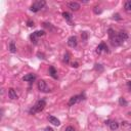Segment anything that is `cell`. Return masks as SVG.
I'll return each mask as SVG.
<instances>
[{
  "mask_svg": "<svg viewBox=\"0 0 131 131\" xmlns=\"http://www.w3.org/2000/svg\"><path fill=\"white\" fill-rule=\"evenodd\" d=\"M109 36H110V39L112 41V43L114 45H121L124 41L127 40L128 38V34L124 31H121L119 33H116L113 29H110L109 30Z\"/></svg>",
  "mask_w": 131,
  "mask_h": 131,
  "instance_id": "obj_1",
  "label": "cell"
},
{
  "mask_svg": "<svg viewBox=\"0 0 131 131\" xmlns=\"http://www.w3.org/2000/svg\"><path fill=\"white\" fill-rule=\"evenodd\" d=\"M45 107H46V102L44 100H40V101H38L35 104L34 107L31 108V110L29 111V113L32 114V115H34L36 113H40V112H42L45 109Z\"/></svg>",
  "mask_w": 131,
  "mask_h": 131,
  "instance_id": "obj_2",
  "label": "cell"
},
{
  "mask_svg": "<svg viewBox=\"0 0 131 131\" xmlns=\"http://www.w3.org/2000/svg\"><path fill=\"white\" fill-rule=\"evenodd\" d=\"M45 4H46V2L44 1V0H40V1H36V2H34L32 5H31V7H30V10L31 11H33V12H38L39 10H41L44 6H45Z\"/></svg>",
  "mask_w": 131,
  "mask_h": 131,
  "instance_id": "obj_3",
  "label": "cell"
},
{
  "mask_svg": "<svg viewBox=\"0 0 131 131\" xmlns=\"http://www.w3.org/2000/svg\"><path fill=\"white\" fill-rule=\"evenodd\" d=\"M84 100H85L84 93L79 94V95H74V96H72V97L70 98V101H69V103H68V106H69V107H72V106L76 105L77 103H80V102L84 101Z\"/></svg>",
  "mask_w": 131,
  "mask_h": 131,
  "instance_id": "obj_4",
  "label": "cell"
},
{
  "mask_svg": "<svg viewBox=\"0 0 131 131\" xmlns=\"http://www.w3.org/2000/svg\"><path fill=\"white\" fill-rule=\"evenodd\" d=\"M37 87H38V90H39V91L44 92V93H47V92L50 91V89H49V87L47 86L46 82H45L44 80H40V81L38 82Z\"/></svg>",
  "mask_w": 131,
  "mask_h": 131,
  "instance_id": "obj_5",
  "label": "cell"
},
{
  "mask_svg": "<svg viewBox=\"0 0 131 131\" xmlns=\"http://www.w3.org/2000/svg\"><path fill=\"white\" fill-rule=\"evenodd\" d=\"M44 35H45V32L44 31H36V32L33 33V34H31L30 39H31V41L34 43V44H37V38L41 37V36H44Z\"/></svg>",
  "mask_w": 131,
  "mask_h": 131,
  "instance_id": "obj_6",
  "label": "cell"
},
{
  "mask_svg": "<svg viewBox=\"0 0 131 131\" xmlns=\"http://www.w3.org/2000/svg\"><path fill=\"white\" fill-rule=\"evenodd\" d=\"M103 51H105V52H108L109 50H108V46H107V44L105 43V42H102L100 45L97 46V48H96V52L100 54V53H102Z\"/></svg>",
  "mask_w": 131,
  "mask_h": 131,
  "instance_id": "obj_7",
  "label": "cell"
},
{
  "mask_svg": "<svg viewBox=\"0 0 131 131\" xmlns=\"http://www.w3.org/2000/svg\"><path fill=\"white\" fill-rule=\"evenodd\" d=\"M77 44H78V41H77V37L76 36H71L68 39V45L70 47L75 48V47H77Z\"/></svg>",
  "mask_w": 131,
  "mask_h": 131,
  "instance_id": "obj_8",
  "label": "cell"
},
{
  "mask_svg": "<svg viewBox=\"0 0 131 131\" xmlns=\"http://www.w3.org/2000/svg\"><path fill=\"white\" fill-rule=\"evenodd\" d=\"M47 119H48L49 123H51V124L54 125V126H59V125H60V121H59L56 117H54V116H51V115H49V116L47 117Z\"/></svg>",
  "mask_w": 131,
  "mask_h": 131,
  "instance_id": "obj_9",
  "label": "cell"
},
{
  "mask_svg": "<svg viewBox=\"0 0 131 131\" xmlns=\"http://www.w3.org/2000/svg\"><path fill=\"white\" fill-rule=\"evenodd\" d=\"M68 7L73 10V11H77L80 9V4L78 2H75V1H72V2H69L68 3Z\"/></svg>",
  "mask_w": 131,
  "mask_h": 131,
  "instance_id": "obj_10",
  "label": "cell"
},
{
  "mask_svg": "<svg viewBox=\"0 0 131 131\" xmlns=\"http://www.w3.org/2000/svg\"><path fill=\"white\" fill-rule=\"evenodd\" d=\"M8 96H9V98H11V100H18V98H19V95L16 94V91L13 88H9Z\"/></svg>",
  "mask_w": 131,
  "mask_h": 131,
  "instance_id": "obj_11",
  "label": "cell"
},
{
  "mask_svg": "<svg viewBox=\"0 0 131 131\" xmlns=\"http://www.w3.org/2000/svg\"><path fill=\"white\" fill-rule=\"evenodd\" d=\"M35 79H36V76L34 74H28L23 77V81H26V82H33L35 81Z\"/></svg>",
  "mask_w": 131,
  "mask_h": 131,
  "instance_id": "obj_12",
  "label": "cell"
},
{
  "mask_svg": "<svg viewBox=\"0 0 131 131\" xmlns=\"http://www.w3.org/2000/svg\"><path fill=\"white\" fill-rule=\"evenodd\" d=\"M62 16H63L64 20L67 21L70 25H72V14H71V13H69V12H67V11L62 12Z\"/></svg>",
  "mask_w": 131,
  "mask_h": 131,
  "instance_id": "obj_13",
  "label": "cell"
},
{
  "mask_svg": "<svg viewBox=\"0 0 131 131\" xmlns=\"http://www.w3.org/2000/svg\"><path fill=\"white\" fill-rule=\"evenodd\" d=\"M109 125H110V128H111V130H113V131L117 130V129L119 128V123H118L117 121H111Z\"/></svg>",
  "mask_w": 131,
  "mask_h": 131,
  "instance_id": "obj_14",
  "label": "cell"
},
{
  "mask_svg": "<svg viewBox=\"0 0 131 131\" xmlns=\"http://www.w3.org/2000/svg\"><path fill=\"white\" fill-rule=\"evenodd\" d=\"M49 75H50L53 79H57V72L54 69V67H50V68H49Z\"/></svg>",
  "mask_w": 131,
  "mask_h": 131,
  "instance_id": "obj_15",
  "label": "cell"
},
{
  "mask_svg": "<svg viewBox=\"0 0 131 131\" xmlns=\"http://www.w3.org/2000/svg\"><path fill=\"white\" fill-rule=\"evenodd\" d=\"M8 48H9V51H10L11 53H15V52H16V46H15L14 41H10Z\"/></svg>",
  "mask_w": 131,
  "mask_h": 131,
  "instance_id": "obj_16",
  "label": "cell"
},
{
  "mask_svg": "<svg viewBox=\"0 0 131 131\" xmlns=\"http://www.w3.org/2000/svg\"><path fill=\"white\" fill-rule=\"evenodd\" d=\"M124 8H125L126 11H131V0H128V1L125 2Z\"/></svg>",
  "mask_w": 131,
  "mask_h": 131,
  "instance_id": "obj_17",
  "label": "cell"
},
{
  "mask_svg": "<svg viewBox=\"0 0 131 131\" xmlns=\"http://www.w3.org/2000/svg\"><path fill=\"white\" fill-rule=\"evenodd\" d=\"M63 62L66 63H69L70 62V53L69 52H66L63 55Z\"/></svg>",
  "mask_w": 131,
  "mask_h": 131,
  "instance_id": "obj_18",
  "label": "cell"
},
{
  "mask_svg": "<svg viewBox=\"0 0 131 131\" xmlns=\"http://www.w3.org/2000/svg\"><path fill=\"white\" fill-rule=\"evenodd\" d=\"M119 104H120V106H123V107H126L128 105V103L126 102V100L124 97H120L119 98Z\"/></svg>",
  "mask_w": 131,
  "mask_h": 131,
  "instance_id": "obj_19",
  "label": "cell"
},
{
  "mask_svg": "<svg viewBox=\"0 0 131 131\" xmlns=\"http://www.w3.org/2000/svg\"><path fill=\"white\" fill-rule=\"evenodd\" d=\"M94 69H95L96 71H98V72H103V71H104V68L102 67V64H100V63H95Z\"/></svg>",
  "mask_w": 131,
  "mask_h": 131,
  "instance_id": "obj_20",
  "label": "cell"
},
{
  "mask_svg": "<svg viewBox=\"0 0 131 131\" xmlns=\"http://www.w3.org/2000/svg\"><path fill=\"white\" fill-rule=\"evenodd\" d=\"M93 11H94L95 14H100V13H102V9H101V7H98V6H95V7L93 8Z\"/></svg>",
  "mask_w": 131,
  "mask_h": 131,
  "instance_id": "obj_21",
  "label": "cell"
},
{
  "mask_svg": "<svg viewBox=\"0 0 131 131\" xmlns=\"http://www.w3.org/2000/svg\"><path fill=\"white\" fill-rule=\"evenodd\" d=\"M64 131H76V130H75L74 127H72V126H68V127H66Z\"/></svg>",
  "mask_w": 131,
  "mask_h": 131,
  "instance_id": "obj_22",
  "label": "cell"
},
{
  "mask_svg": "<svg viewBox=\"0 0 131 131\" xmlns=\"http://www.w3.org/2000/svg\"><path fill=\"white\" fill-rule=\"evenodd\" d=\"M27 25H28V27H33V26H34V22H32V21H28Z\"/></svg>",
  "mask_w": 131,
  "mask_h": 131,
  "instance_id": "obj_23",
  "label": "cell"
},
{
  "mask_svg": "<svg viewBox=\"0 0 131 131\" xmlns=\"http://www.w3.org/2000/svg\"><path fill=\"white\" fill-rule=\"evenodd\" d=\"M72 67H73V68H78V67H79V63H78L77 61L72 62Z\"/></svg>",
  "mask_w": 131,
  "mask_h": 131,
  "instance_id": "obj_24",
  "label": "cell"
},
{
  "mask_svg": "<svg viewBox=\"0 0 131 131\" xmlns=\"http://www.w3.org/2000/svg\"><path fill=\"white\" fill-rule=\"evenodd\" d=\"M83 36H82V38H83V40H86L87 39V34H86V32H83V34H82Z\"/></svg>",
  "mask_w": 131,
  "mask_h": 131,
  "instance_id": "obj_25",
  "label": "cell"
},
{
  "mask_svg": "<svg viewBox=\"0 0 131 131\" xmlns=\"http://www.w3.org/2000/svg\"><path fill=\"white\" fill-rule=\"evenodd\" d=\"M127 86H128V88H129V90L131 91V80L127 82Z\"/></svg>",
  "mask_w": 131,
  "mask_h": 131,
  "instance_id": "obj_26",
  "label": "cell"
},
{
  "mask_svg": "<svg viewBox=\"0 0 131 131\" xmlns=\"http://www.w3.org/2000/svg\"><path fill=\"white\" fill-rule=\"evenodd\" d=\"M44 131H53V129H52L51 127H46V128L44 129Z\"/></svg>",
  "mask_w": 131,
  "mask_h": 131,
  "instance_id": "obj_27",
  "label": "cell"
}]
</instances>
